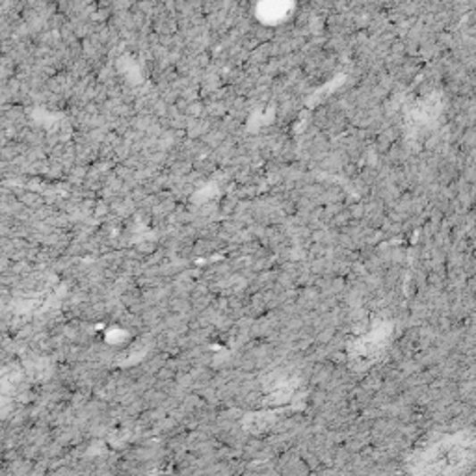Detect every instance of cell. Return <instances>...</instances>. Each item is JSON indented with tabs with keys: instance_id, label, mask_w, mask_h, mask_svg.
<instances>
[{
	"instance_id": "1",
	"label": "cell",
	"mask_w": 476,
	"mask_h": 476,
	"mask_svg": "<svg viewBox=\"0 0 476 476\" xmlns=\"http://www.w3.org/2000/svg\"><path fill=\"white\" fill-rule=\"evenodd\" d=\"M476 462V439L471 436L448 438L432 448L422 452L419 458V471L452 474L463 472Z\"/></svg>"
}]
</instances>
